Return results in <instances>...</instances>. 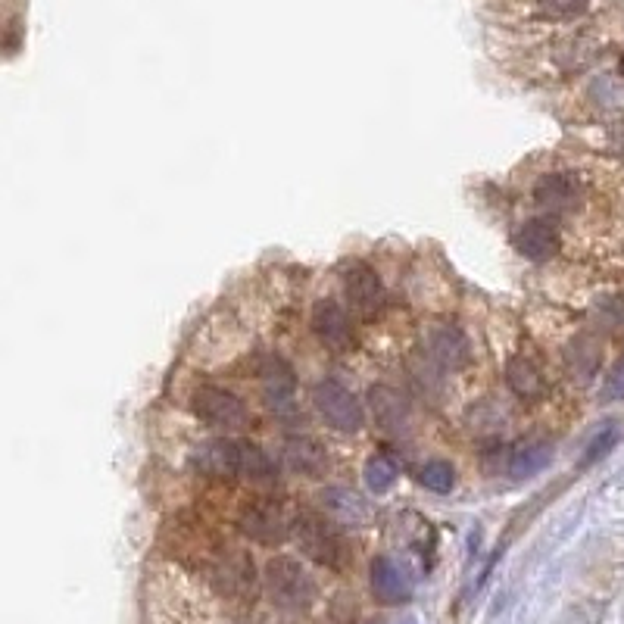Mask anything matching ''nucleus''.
Here are the masks:
<instances>
[{
    "mask_svg": "<svg viewBox=\"0 0 624 624\" xmlns=\"http://www.w3.org/2000/svg\"><path fill=\"white\" fill-rule=\"evenodd\" d=\"M312 406L319 409L325 425H331L334 431L356 434L362 428V403L350 394L341 381L325 378V381H319L316 387H312Z\"/></svg>",
    "mask_w": 624,
    "mask_h": 624,
    "instance_id": "6e6552de",
    "label": "nucleus"
},
{
    "mask_svg": "<svg viewBox=\"0 0 624 624\" xmlns=\"http://www.w3.org/2000/svg\"><path fill=\"white\" fill-rule=\"evenodd\" d=\"M294 537L300 543V550L306 553V559H312L316 565L344 568L350 562V546H347L344 531L316 509H297Z\"/></svg>",
    "mask_w": 624,
    "mask_h": 624,
    "instance_id": "39448f33",
    "label": "nucleus"
},
{
    "mask_svg": "<svg viewBox=\"0 0 624 624\" xmlns=\"http://www.w3.org/2000/svg\"><path fill=\"white\" fill-rule=\"evenodd\" d=\"M472 347H468V337L453 325V322H437L428 328V359L437 362L444 369H462Z\"/></svg>",
    "mask_w": 624,
    "mask_h": 624,
    "instance_id": "4468645a",
    "label": "nucleus"
},
{
    "mask_svg": "<svg viewBox=\"0 0 624 624\" xmlns=\"http://www.w3.org/2000/svg\"><path fill=\"white\" fill-rule=\"evenodd\" d=\"M600 362H603V347L590 334H578L565 350V366L578 381H590L600 372Z\"/></svg>",
    "mask_w": 624,
    "mask_h": 624,
    "instance_id": "dca6fc26",
    "label": "nucleus"
},
{
    "mask_svg": "<svg viewBox=\"0 0 624 624\" xmlns=\"http://www.w3.org/2000/svg\"><path fill=\"white\" fill-rule=\"evenodd\" d=\"M294 518L297 509H291L284 500L269 497V493H256L253 500H247L238 509L234 525L247 540L259 546H281L284 540L294 537Z\"/></svg>",
    "mask_w": 624,
    "mask_h": 624,
    "instance_id": "7ed1b4c3",
    "label": "nucleus"
},
{
    "mask_svg": "<svg viewBox=\"0 0 624 624\" xmlns=\"http://www.w3.org/2000/svg\"><path fill=\"white\" fill-rule=\"evenodd\" d=\"M281 462L300 478H322L328 472V450L309 434H288L281 440Z\"/></svg>",
    "mask_w": 624,
    "mask_h": 624,
    "instance_id": "f8f14e48",
    "label": "nucleus"
},
{
    "mask_svg": "<svg viewBox=\"0 0 624 624\" xmlns=\"http://www.w3.org/2000/svg\"><path fill=\"white\" fill-rule=\"evenodd\" d=\"M210 571V584L222 596L225 603L234 606H250L259 596V571L247 550L238 546H219L216 556L206 562Z\"/></svg>",
    "mask_w": 624,
    "mask_h": 624,
    "instance_id": "20e7f679",
    "label": "nucleus"
},
{
    "mask_svg": "<svg viewBox=\"0 0 624 624\" xmlns=\"http://www.w3.org/2000/svg\"><path fill=\"white\" fill-rule=\"evenodd\" d=\"M515 250L522 253L531 263H550V259L559 253V225L550 216H537L528 219L522 228L515 231Z\"/></svg>",
    "mask_w": 624,
    "mask_h": 624,
    "instance_id": "ddd939ff",
    "label": "nucleus"
},
{
    "mask_svg": "<svg viewBox=\"0 0 624 624\" xmlns=\"http://www.w3.org/2000/svg\"><path fill=\"white\" fill-rule=\"evenodd\" d=\"M425 484L428 487H437V490H447L450 487V481H453V472H450V465H444V462H431L428 468H425Z\"/></svg>",
    "mask_w": 624,
    "mask_h": 624,
    "instance_id": "aec40b11",
    "label": "nucleus"
},
{
    "mask_svg": "<svg viewBox=\"0 0 624 624\" xmlns=\"http://www.w3.org/2000/svg\"><path fill=\"white\" fill-rule=\"evenodd\" d=\"M191 412L206 428L219 431L222 437H241L256 422L247 400L219 384H200L191 394Z\"/></svg>",
    "mask_w": 624,
    "mask_h": 624,
    "instance_id": "f03ea898",
    "label": "nucleus"
},
{
    "mask_svg": "<svg viewBox=\"0 0 624 624\" xmlns=\"http://www.w3.org/2000/svg\"><path fill=\"white\" fill-rule=\"evenodd\" d=\"M506 384L509 390L525 403H534L546 394V375L543 369L537 366V359L518 353L506 362Z\"/></svg>",
    "mask_w": 624,
    "mask_h": 624,
    "instance_id": "2eb2a0df",
    "label": "nucleus"
},
{
    "mask_svg": "<svg viewBox=\"0 0 624 624\" xmlns=\"http://www.w3.org/2000/svg\"><path fill=\"white\" fill-rule=\"evenodd\" d=\"M256 381H259V394H263L269 409H275L278 415L297 412V375L288 366V359H281L275 353L259 356Z\"/></svg>",
    "mask_w": 624,
    "mask_h": 624,
    "instance_id": "1a4fd4ad",
    "label": "nucleus"
},
{
    "mask_svg": "<svg viewBox=\"0 0 624 624\" xmlns=\"http://www.w3.org/2000/svg\"><path fill=\"white\" fill-rule=\"evenodd\" d=\"M372 409H375L378 425L387 428V431H400L409 419L406 400L397 394L394 387H375L372 390Z\"/></svg>",
    "mask_w": 624,
    "mask_h": 624,
    "instance_id": "f3484780",
    "label": "nucleus"
},
{
    "mask_svg": "<svg viewBox=\"0 0 624 624\" xmlns=\"http://www.w3.org/2000/svg\"><path fill=\"white\" fill-rule=\"evenodd\" d=\"M309 328L316 334V341L328 353H350L356 347V325L353 312H347L341 303L334 300H319L309 312Z\"/></svg>",
    "mask_w": 624,
    "mask_h": 624,
    "instance_id": "9d476101",
    "label": "nucleus"
},
{
    "mask_svg": "<svg viewBox=\"0 0 624 624\" xmlns=\"http://www.w3.org/2000/svg\"><path fill=\"white\" fill-rule=\"evenodd\" d=\"M344 297L350 312L362 322H375L387 306L381 275L369 263H362V259H353L344 269Z\"/></svg>",
    "mask_w": 624,
    "mask_h": 624,
    "instance_id": "0eeeda50",
    "label": "nucleus"
},
{
    "mask_svg": "<svg viewBox=\"0 0 624 624\" xmlns=\"http://www.w3.org/2000/svg\"><path fill=\"white\" fill-rule=\"evenodd\" d=\"M266 593L269 600L284 612H306L316 600V581L306 565L294 556H278L266 565Z\"/></svg>",
    "mask_w": 624,
    "mask_h": 624,
    "instance_id": "423d86ee",
    "label": "nucleus"
},
{
    "mask_svg": "<svg viewBox=\"0 0 624 624\" xmlns=\"http://www.w3.org/2000/svg\"><path fill=\"white\" fill-rule=\"evenodd\" d=\"M590 0H537V10L546 19H575L587 10Z\"/></svg>",
    "mask_w": 624,
    "mask_h": 624,
    "instance_id": "6ab92c4d",
    "label": "nucleus"
},
{
    "mask_svg": "<svg viewBox=\"0 0 624 624\" xmlns=\"http://www.w3.org/2000/svg\"><path fill=\"white\" fill-rule=\"evenodd\" d=\"M372 581H375V593L381 596L384 603H400V600H406V581H403V575L390 562H378L375 565Z\"/></svg>",
    "mask_w": 624,
    "mask_h": 624,
    "instance_id": "a211bd4d",
    "label": "nucleus"
},
{
    "mask_svg": "<svg viewBox=\"0 0 624 624\" xmlns=\"http://www.w3.org/2000/svg\"><path fill=\"white\" fill-rule=\"evenodd\" d=\"M581 197H584L581 181L568 172H550L534 185V203L543 210V216H550V219H562L568 213H575L581 206Z\"/></svg>",
    "mask_w": 624,
    "mask_h": 624,
    "instance_id": "9b49d317",
    "label": "nucleus"
},
{
    "mask_svg": "<svg viewBox=\"0 0 624 624\" xmlns=\"http://www.w3.org/2000/svg\"><path fill=\"white\" fill-rule=\"evenodd\" d=\"M197 475L206 481H222V484H247L256 490H275L278 487V465L275 459L244 437H216L206 440L194 453Z\"/></svg>",
    "mask_w": 624,
    "mask_h": 624,
    "instance_id": "f257e3e1",
    "label": "nucleus"
}]
</instances>
